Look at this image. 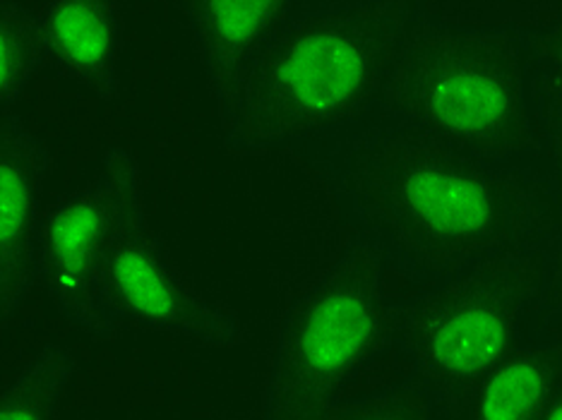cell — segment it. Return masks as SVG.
Wrapping results in <instances>:
<instances>
[{
    "label": "cell",
    "instance_id": "cell-1",
    "mask_svg": "<svg viewBox=\"0 0 562 420\" xmlns=\"http://www.w3.org/2000/svg\"><path fill=\"white\" fill-rule=\"evenodd\" d=\"M339 185L366 228L428 276L450 279L488 254L533 248L555 228L539 181L400 121L353 139Z\"/></svg>",
    "mask_w": 562,
    "mask_h": 420
},
{
    "label": "cell",
    "instance_id": "cell-2",
    "mask_svg": "<svg viewBox=\"0 0 562 420\" xmlns=\"http://www.w3.org/2000/svg\"><path fill=\"white\" fill-rule=\"evenodd\" d=\"M416 20L412 0H361L293 18L240 82L234 149H270L337 130L380 104L382 89Z\"/></svg>",
    "mask_w": 562,
    "mask_h": 420
},
{
    "label": "cell",
    "instance_id": "cell-3",
    "mask_svg": "<svg viewBox=\"0 0 562 420\" xmlns=\"http://www.w3.org/2000/svg\"><path fill=\"white\" fill-rule=\"evenodd\" d=\"M380 106L464 155L507 163L536 147L527 54L507 30L416 18Z\"/></svg>",
    "mask_w": 562,
    "mask_h": 420
},
{
    "label": "cell",
    "instance_id": "cell-4",
    "mask_svg": "<svg viewBox=\"0 0 562 420\" xmlns=\"http://www.w3.org/2000/svg\"><path fill=\"white\" fill-rule=\"evenodd\" d=\"M378 243H351L305 284L279 320L265 416H325L349 382L402 337L406 305L385 279Z\"/></svg>",
    "mask_w": 562,
    "mask_h": 420
},
{
    "label": "cell",
    "instance_id": "cell-5",
    "mask_svg": "<svg viewBox=\"0 0 562 420\" xmlns=\"http://www.w3.org/2000/svg\"><path fill=\"white\" fill-rule=\"evenodd\" d=\"M548 272L539 246L495 252L406 305L400 341L440 401L474 389L519 347Z\"/></svg>",
    "mask_w": 562,
    "mask_h": 420
},
{
    "label": "cell",
    "instance_id": "cell-6",
    "mask_svg": "<svg viewBox=\"0 0 562 420\" xmlns=\"http://www.w3.org/2000/svg\"><path fill=\"white\" fill-rule=\"evenodd\" d=\"M104 173L116 188V219L104 260V298L116 320L151 332L183 337L214 349H236L246 325L226 303L202 294L164 240L151 231L139 163L131 149L113 147Z\"/></svg>",
    "mask_w": 562,
    "mask_h": 420
},
{
    "label": "cell",
    "instance_id": "cell-7",
    "mask_svg": "<svg viewBox=\"0 0 562 420\" xmlns=\"http://www.w3.org/2000/svg\"><path fill=\"white\" fill-rule=\"evenodd\" d=\"M116 219L109 173L48 202L40 226V276L56 308L92 339H111L116 317L104 298V260Z\"/></svg>",
    "mask_w": 562,
    "mask_h": 420
},
{
    "label": "cell",
    "instance_id": "cell-8",
    "mask_svg": "<svg viewBox=\"0 0 562 420\" xmlns=\"http://www.w3.org/2000/svg\"><path fill=\"white\" fill-rule=\"evenodd\" d=\"M50 157L18 116L0 125V320L20 308L40 276L42 195Z\"/></svg>",
    "mask_w": 562,
    "mask_h": 420
},
{
    "label": "cell",
    "instance_id": "cell-9",
    "mask_svg": "<svg viewBox=\"0 0 562 420\" xmlns=\"http://www.w3.org/2000/svg\"><path fill=\"white\" fill-rule=\"evenodd\" d=\"M299 0H181L222 127L232 121L250 63L286 27Z\"/></svg>",
    "mask_w": 562,
    "mask_h": 420
},
{
    "label": "cell",
    "instance_id": "cell-10",
    "mask_svg": "<svg viewBox=\"0 0 562 420\" xmlns=\"http://www.w3.org/2000/svg\"><path fill=\"white\" fill-rule=\"evenodd\" d=\"M48 63L101 101L121 97L125 48L123 0H50L46 12Z\"/></svg>",
    "mask_w": 562,
    "mask_h": 420
},
{
    "label": "cell",
    "instance_id": "cell-11",
    "mask_svg": "<svg viewBox=\"0 0 562 420\" xmlns=\"http://www.w3.org/2000/svg\"><path fill=\"white\" fill-rule=\"evenodd\" d=\"M562 385V343L517 347L462 397L440 401V416L467 420L543 418Z\"/></svg>",
    "mask_w": 562,
    "mask_h": 420
},
{
    "label": "cell",
    "instance_id": "cell-12",
    "mask_svg": "<svg viewBox=\"0 0 562 420\" xmlns=\"http://www.w3.org/2000/svg\"><path fill=\"white\" fill-rule=\"evenodd\" d=\"M48 60L46 22L18 0L0 3V106L10 113Z\"/></svg>",
    "mask_w": 562,
    "mask_h": 420
},
{
    "label": "cell",
    "instance_id": "cell-13",
    "mask_svg": "<svg viewBox=\"0 0 562 420\" xmlns=\"http://www.w3.org/2000/svg\"><path fill=\"white\" fill-rule=\"evenodd\" d=\"M72 375V355L63 347H48L24 367L20 377L3 389V420H54L60 413V397Z\"/></svg>",
    "mask_w": 562,
    "mask_h": 420
},
{
    "label": "cell",
    "instance_id": "cell-14",
    "mask_svg": "<svg viewBox=\"0 0 562 420\" xmlns=\"http://www.w3.org/2000/svg\"><path fill=\"white\" fill-rule=\"evenodd\" d=\"M527 80L529 97L539 104L541 118L562 116V15L553 27L531 36Z\"/></svg>",
    "mask_w": 562,
    "mask_h": 420
},
{
    "label": "cell",
    "instance_id": "cell-15",
    "mask_svg": "<svg viewBox=\"0 0 562 420\" xmlns=\"http://www.w3.org/2000/svg\"><path fill=\"white\" fill-rule=\"evenodd\" d=\"M426 385L414 387H397L390 391L370 394L359 401H344L331 404L323 418H375V420H394V418H428L430 411V397Z\"/></svg>",
    "mask_w": 562,
    "mask_h": 420
},
{
    "label": "cell",
    "instance_id": "cell-16",
    "mask_svg": "<svg viewBox=\"0 0 562 420\" xmlns=\"http://www.w3.org/2000/svg\"><path fill=\"white\" fill-rule=\"evenodd\" d=\"M548 130V143H551V159L555 171V185H558V202H555V228H558V246L551 262V272H548V286H546V300L551 308L562 310V116L543 118Z\"/></svg>",
    "mask_w": 562,
    "mask_h": 420
},
{
    "label": "cell",
    "instance_id": "cell-17",
    "mask_svg": "<svg viewBox=\"0 0 562 420\" xmlns=\"http://www.w3.org/2000/svg\"><path fill=\"white\" fill-rule=\"evenodd\" d=\"M543 418L546 420H562V385L555 391V397L551 399V404H548V409L543 411Z\"/></svg>",
    "mask_w": 562,
    "mask_h": 420
}]
</instances>
